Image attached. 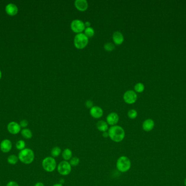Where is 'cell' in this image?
Here are the masks:
<instances>
[{
	"label": "cell",
	"instance_id": "21",
	"mask_svg": "<svg viewBox=\"0 0 186 186\" xmlns=\"http://www.w3.org/2000/svg\"><path fill=\"white\" fill-rule=\"evenodd\" d=\"M19 161L18 156L15 155H11L7 158V162L10 165H15Z\"/></svg>",
	"mask_w": 186,
	"mask_h": 186
},
{
	"label": "cell",
	"instance_id": "33",
	"mask_svg": "<svg viewBox=\"0 0 186 186\" xmlns=\"http://www.w3.org/2000/svg\"><path fill=\"white\" fill-rule=\"evenodd\" d=\"M34 186H45V185L43 183L39 182L36 183Z\"/></svg>",
	"mask_w": 186,
	"mask_h": 186
},
{
	"label": "cell",
	"instance_id": "30",
	"mask_svg": "<svg viewBox=\"0 0 186 186\" xmlns=\"http://www.w3.org/2000/svg\"><path fill=\"white\" fill-rule=\"evenodd\" d=\"M6 186H19L18 183L15 181H10L8 183Z\"/></svg>",
	"mask_w": 186,
	"mask_h": 186
},
{
	"label": "cell",
	"instance_id": "12",
	"mask_svg": "<svg viewBox=\"0 0 186 186\" xmlns=\"http://www.w3.org/2000/svg\"><path fill=\"white\" fill-rule=\"evenodd\" d=\"M90 114L94 118H100L103 116V110L98 106H93L90 110Z\"/></svg>",
	"mask_w": 186,
	"mask_h": 186
},
{
	"label": "cell",
	"instance_id": "16",
	"mask_svg": "<svg viewBox=\"0 0 186 186\" xmlns=\"http://www.w3.org/2000/svg\"><path fill=\"white\" fill-rule=\"evenodd\" d=\"M113 39L114 43L117 45H120L124 41L123 35L119 31H115L113 35Z\"/></svg>",
	"mask_w": 186,
	"mask_h": 186
},
{
	"label": "cell",
	"instance_id": "24",
	"mask_svg": "<svg viewBox=\"0 0 186 186\" xmlns=\"http://www.w3.org/2000/svg\"><path fill=\"white\" fill-rule=\"evenodd\" d=\"M134 90L136 92L138 93H141L144 91L145 89V86L142 83H137L134 86Z\"/></svg>",
	"mask_w": 186,
	"mask_h": 186
},
{
	"label": "cell",
	"instance_id": "8",
	"mask_svg": "<svg viewBox=\"0 0 186 186\" xmlns=\"http://www.w3.org/2000/svg\"><path fill=\"white\" fill-rule=\"evenodd\" d=\"M124 100L126 103L133 104L137 100V95L136 92L133 90H128L124 93Z\"/></svg>",
	"mask_w": 186,
	"mask_h": 186
},
{
	"label": "cell",
	"instance_id": "19",
	"mask_svg": "<svg viewBox=\"0 0 186 186\" xmlns=\"http://www.w3.org/2000/svg\"><path fill=\"white\" fill-rule=\"evenodd\" d=\"M21 135L26 139H30L33 137L32 131L28 128H24L21 131Z\"/></svg>",
	"mask_w": 186,
	"mask_h": 186
},
{
	"label": "cell",
	"instance_id": "17",
	"mask_svg": "<svg viewBox=\"0 0 186 186\" xmlns=\"http://www.w3.org/2000/svg\"><path fill=\"white\" fill-rule=\"evenodd\" d=\"M97 129L101 132H105L108 131V124L106 121L100 120L97 122Z\"/></svg>",
	"mask_w": 186,
	"mask_h": 186
},
{
	"label": "cell",
	"instance_id": "32",
	"mask_svg": "<svg viewBox=\"0 0 186 186\" xmlns=\"http://www.w3.org/2000/svg\"><path fill=\"white\" fill-rule=\"evenodd\" d=\"M84 25H85V27L89 28L90 25H91V23H90L89 21H86L84 23Z\"/></svg>",
	"mask_w": 186,
	"mask_h": 186
},
{
	"label": "cell",
	"instance_id": "11",
	"mask_svg": "<svg viewBox=\"0 0 186 186\" xmlns=\"http://www.w3.org/2000/svg\"><path fill=\"white\" fill-rule=\"evenodd\" d=\"M12 142L9 139H4L1 142L0 149L4 153L10 152L12 148Z\"/></svg>",
	"mask_w": 186,
	"mask_h": 186
},
{
	"label": "cell",
	"instance_id": "25",
	"mask_svg": "<svg viewBox=\"0 0 186 186\" xmlns=\"http://www.w3.org/2000/svg\"><path fill=\"white\" fill-rule=\"evenodd\" d=\"M69 162L71 166H79L80 163V159L77 157H74L69 161Z\"/></svg>",
	"mask_w": 186,
	"mask_h": 186
},
{
	"label": "cell",
	"instance_id": "7",
	"mask_svg": "<svg viewBox=\"0 0 186 186\" xmlns=\"http://www.w3.org/2000/svg\"><path fill=\"white\" fill-rule=\"evenodd\" d=\"M71 28L72 31L74 32L78 33H82L83 31H84L86 27L84 23L82 21L79 19L74 20L71 23Z\"/></svg>",
	"mask_w": 186,
	"mask_h": 186
},
{
	"label": "cell",
	"instance_id": "31",
	"mask_svg": "<svg viewBox=\"0 0 186 186\" xmlns=\"http://www.w3.org/2000/svg\"><path fill=\"white\" fill-rule=\"evenodd\" d=\"M102 136H103V138H109V134H108V132H105L102 133Z\"/></svg>",
	"mask_w": 186,
	"mask_h": 186
},
{
	"label": "cell",
	"instance_id": "3",
	"mask_svg": "<svg viewBox=\"0 0 186 186\" xmlns=\"http://www.w3.org/2000/svg\"><path fill=\"white\" fill-rule=\"evenodd\" d=\"M116 166L118 171H119L120 172H128L131 169V160L125 155L120 156L117 159Z\"/></svg>",
	"mask_w": 186,
	"mask_h": 186
},
{
	"label": "cell",
	"instance_id": "1",
	"mask_svg": "<svg viewBox=\"0 0 186 186\" xmlns=\"http://www.w3.org/2000/svg\"><path fill=\"white\" fill-rule=\"evenodd\" d=\"M109 138L115 142H120L125 137V132L124 128L118 125L111 126L108 131Z\"/></svg>",
	"mask_w": 186,
	"mask_h": 186
},
{
	"label": "cell",
	"instance_id": "6",
	"mask_svg": "<svg viewBox=\"0 0 186 186\" xmlns=\"http://www.w3.org/2000/svg\"><path fill=\"white\" fill-rule=\"evenodd\" d=\"M72 166L68 161H63L57 166V169L60 175L62 176H67L70 174L72 170Z\"/></svg>",
	"mask_w": 186,
	"mask_h": 186
},
{
	"label": "cell",
	"instance_id": "35",
	"mask_svg": "<svg viewBox=\"0 0 186 186\" xmlns=\"http://www.w3.org/2000/svg\"><path fill=\"white\" fill-rule=\"evenodd\" d=\"M1 77H2V73H1V70H0V79H1Z\"/></svg>",
	"mask_w": 186,
	"mask_h": 186
},
{
	"label": "cell",
	"instance_id": "18",
	"mask_svg": "<svg viewBox=\"0 0 186 186\" xmlns=\"http://www.w3.org/2000/svg\"><path fill=\"white\" fill-rule=\"evenodd\" d=\"M62 158L64 161H69L72 157V152L70 148H66L62 152Z\"/></svg>",
	"mask_w": 186,
	"mask_h": 186
},
{
	"label": "cell",
	"instance_id": "27",
	"mask_svg": "<svg viewBox=\"0 0 186 186\" xmlns=\"http://www.w3.org/2000/svg\"><path fill=\"white\" fill-rule=\"evenodd\" d=\"M104 48L106 50L108 51V52H110V51L113 50L115 48V46H114L113 44L112 43H106L104 45Z\"/></svg>",
	"mask_w": 186,
	"mask_h": 186
},
{
	"label": "cell",
	"instance_id": "9",
	"mask_svg": "<svg viewBox=\"0 0 186 186\" xmlns=\"http://www.w3.org/2000/svg\"><path fill=\"white\" fill-rule=\"evenodd\" d=\"M7 130L11 134L16 135L19 134L21 131L20 124L16 122H11L7 126Z\"/></svg>",
	"mask_w": 186,
	"mask_h": 186
},
{
	"label": "cell",
	"instance_id": "23",
	"mask_svg": "<svg viewBox=\"0 0 186 186\" xmlns=\"http://www.w3.org/2000/svg\"><path fill=\"white\" fill-rule=\"evenodd\" d=\"M94 33H95L94 30L91 27L86 28L84 30V34L88 38L93 37V36L94 35Z\"/></svg>",
	"mask_w": 186,
	"mask_h": 186
},
{
	"label": "cell",
	"instance_id": "14",
	"mask_svg": "<svg viewBox=\"0 0 186 186\" xmlns=\"http://www.w3.org/2000/svg\"><path fill=\"white\" fill-rule=\"evenodd\" d=\"M155 126V122L152 119H147L145 120L143 124L142 127L145 132H150L152 131Z\"/></svg>",
	"mask_w": 186,
	"mask_h": 186
},
{
	"label": "cell",
	"instance_id": "20",
	"mask_svg": "<svg viewBox=\"0 0 186 186\" xmlns=\"http://www.w3.org/2000/svg\"><path fill=\"white\" fill-rule=\"evenodd\" d=\"M62 149L58 146H55L53 147L51 151V157H53L54 158L58 157L62 154Z\"/></svg>",
	"mask_w": 186,
	"mask_h": 186
},
{
	"label": "cell",
	"instance_id": "4",
	"mask_svg": "<svg viewBox=\"0 0 186 186\" xmlns=\"http://www.w3.org/2000/svg\"><path fill=\"white\" fill-rule=\"evenodd\" d=\"M42 166L46 171L52 172L57 169V165L55 159L51 156L47 157L43 160Z\"/></svg>",
	"mask_w": 186,
	"mask_h": 186
},
{
	"label": "cell",
	"instance_id": "2",
	"mask_svg": "<svg viewBox=\"0 0 186 186\" xmlns=\"http://www.w3.org/2000/svg\"><path fill=\"white\" fill-rule=\"evenodd\" d=\"M18 158L21 162L25 164H30L35 160V153L31 148H25L19 152Z\"/></svg>",
	"mask_w": 186,
	"mask_h": 186
},
{
	"label": "cell",
	"instance_id": "15",
	"mask_svg": "<svg viewBox=\"0 0 186 186\" xmlns=\"http://www.w3.org/2000/svg\"><path fill=\"white\" fill-rule=\"evenodd\" d=\"M6 12L7 14L10 16H14L17 15L18 12L17 6L13 4H9L6 7Z\"/></svg>",
	"mask_w": 186,
	"mask_h": 186
},
{
	"label": "cell",
	"instance_id": "22",
	"mask_svg": "<svg viewBox=\"0 0 186 186\" xmlns=\"http://www.w3.org/2000/svg\"><path fill=\"white\" fill-rule=\"evenodd\" d=\"M25 146H26V143H25V141L23 140H20L17 141L15 145L16 148L19 151H21L25 149Z\"/></svg>",
	"mask_w": 186,
	"mask_h": 186
},
{
	"label": "cell",
	"instance_id": "29",
	"mask_svg": "<svg viewBox=\"0 0 186 186\" xmlns=\"http://www.w3.org/2000/svg\"><path fill=\"white\" fill-rule=\"evenodd\" d=\"M86 106L88 109H91L93 107V102L90 100H87L86 102Z\"/></svg>",
	"mask_w": 186,
	"mask_h": 186
},
{
	"label": "cell",
	"instance_id": "5",
	"mask_svg": "<svg viewBox=\"0 0 186 186\" xmlns=\"http://www.w3.org/2000/svg\"><path fill=\"white\" fill-rule=\"evenodd\" d=\"M88 38L83 33L77 34L74 38V45L76 48L79 49L84 48L88 44Z\"/></svg>",
	"mask_w": 186,
	"mask_h": 186
},
{
	"label": "cell",
	"instance_id": "36",
	"mask_svg": "<svg viewBox=\"0 0 186 186\" xmlns=\"http://www.w3.org/2000/svg\"><path fill=\"white\" fill-rule=\"evenodd\" d=\"M185 186H186V178L185 179Z\"/></svg>",
	"mask_w": 186,
	"mask_h": 186
},
{
	"label": "cell",
	"instance_id": "13",
	"mask_svg": "<svg viewBox=\"0 0 186 186\" xmlns=\"http://www.w3.org/2000/svg\"><path fill=\"white\" fill-rule=\"evenodd\" d=\"M75 6L78 10L85 11L88 7V4L86 0H76L75 1Z\"/></svg>",
	"mask_w": 186,
	"mask_h": 186
},
{
	"label": "cell",
	"instance_id": "10",
	"mask_svg": "<svg viewBox=\"0 0 186 186\" xmlns=\"http://www.w3.org/2000/svg\"><path fill=\"white\" fill-rule=\"evenodd\" d=\"M119 121V117L116 113H111L108 115L106 118V122L107 124L111 126L117 125Z\"/></svg>",
	"mask_w": 186,
	"mask_h": 186
},
{
	"label": "cell",
	"instance_id": "34",
	"mask_svg": "<svg viewBox=\"0 0 186 186\" xmlns=\"http://www.w3.org/2000/svg\"><path fill=\"white\" fill-rule=\"evenodd\" d=\"M52 186H63L62 184L61 183H56L55 185H53Z\"/></svg>",
	"mask_w": 186,
	"mask_h": 186
},
{
	"label": "cell",
	"instance_id": "26",
	"mask_svg": "<svg viewBox=\"0 0 186 186\" xmlns=\"http://www.w3.org/2000/svg\"><path fill=\"white\" fill-rule=\"evenodd\" d=\"M128 115L130 118L134 119L137 117L138 113H137V111L136 110L131 109L128 111Z\"/></svg>",
	"mask_w": 186,
	"mask_h": 186
},
{
	"label": "cell",
	"instance_id": "28",
	"mask_svg": "<svg viewBox=\"0 0 186 186\" xmlns=\"http://www.w3.org/2000/svg\"><path fill=\"white\" fill-rule=\"evenodd\" d=\"M19 124L21 128H26L28 125V122L26 120H23L20 121Z\"/></svg>",
	"mask_w": 186,
	"mask_h": 186
}]
</instances>
